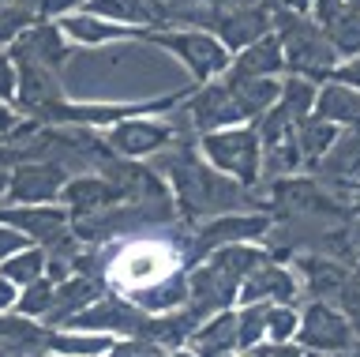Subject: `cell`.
Listing matches in <instances>:
<instances>
[{
    "label": "cell",
    "mask_w": 360,
    "mask_h": 357,
    "mask_svg": "<svg viewBox=\"0 0 360 357\" xmlns=\"http://www.w3.org/2000/svg\"><path fill=\"white\" fill-rule=\"evenodd\" d=\"M176 151H169L162 165L169 173V188H173V203L188 222H207L218 215H233L252 203V192L244 184H236L233 177L218 173L210 162H202L188 143H173Z\"/></svg>",
    "instance_id": "cell-1"
},
{
    "label": "cell",
    "mask_w": 360,
    "mask_h": 357,
    "mask_svg": "<svg viewBox=\"0 0 360 357\" xmlns=\"http://www.w3.org/2000/svg\"><path fill=\"white\" fill-rule=\"evenodd\" d=\"M274 23V35L281 42V53H285V72L289 75H304L311 83H326L338 68V53L326 38V30L308 15L285 12V8H274L270 15Z\"/></svg>",
    "instance_id": "cell-2"
},
{
    "label": "cell",
    "mask_w": 360,
    "mask_h": 357,
    "mask_svg": "<svg viewBox=\"0 0 360 357\" xmlns=\"http://www.w3.org/2000/svg\"><path fill=\"white\" fill-rule=\"evenodd\" d=\"M199 151L218 173L233 177V181L244 184V188L259 184V177H263V143H259L252 125L199 136Z\"/></svg>",
    "instance_id": "cell-3"
},
{
    "label": "cell",
    "mask_w": 360,
    "mask_h": 357,
    "mask_svg": "<svg viewBox=\"0 0 360 357\" xmlns=\"http://www.w3.org/2000/svg\"><path fill=\"white\" fill-rule=\"evenodd\" d=\"M143 42H150V46H162L169 49L173 57L184 64V68L202 83H214L218 75L229 72L233 64V53L221 46L214 35H207V30H195V27H184V30H146Z\"/></svg>",
    "instance_id": "cell-4"
},
{
    "label": "cell",
    "mask_w": 360,
    "mask_h": 357,
    "mask_svg": "<svg viewBox=\"0 0 360 357\" xmlns=\"http://www.w3.org/2000/svg\"><path fill=\"white\" fill-rule=\"evenodd\" d=\"M274 218L263 215V211H233V215H218V218H207L199 222V230L191 233V244H188V271L195 263H202L210 252L225 249V244H255L263 241Z\"/></svg>",
    "instance_id": "cell-5"
},
{
    "label": "cell",
    "mask_w": 360,
    "mask_h": 357,
    "mask_svg": "<svg viewBox=\"0 0 360 357\" xmlns=\"http://www.w3.org/2000/svg\"><path fill=\"white\" fill-rule=\"evenodd\" d=\"M297 346L311 353H345L360 342V334L353 331V323L342 316V308L326 305V301H308L300 308V327H297Z\"/></svg>",
    "instance_id": "cell-6"
},
{
    "label": "cell",
    "mask_w": 360,
    "mask_h": 357,
    "mask_svg": "<svg viewBox=\"0 0 360 357\" xmlns=\"http://www.w3.org/2000/svg\"><path fill=\"white\" fill-rule=\"evenodd\" d=\"M0 226L19 230L30 244H38V249H45V252L75 241L68 207H53V203H41V207H0Z\"/></svg>",
    "instance_id": "cell-7"
},
{
    "label": "cell",
    "mask_w": 360,
    "mask_h": 357,
    "mask_svg": "<svg viewBox=\"0 0 360 357\" xmlns=\"http://www.w3.org/2000/svg\"><path fill=\"white\" fill-rule=\"evenodd\" d=\"M72 181V173L53 158H30L19 162L11 170V184H8V199L15 207H41V203H60L64 184Z\"/></svg>",
    "instance_id": "cell-8"
},
{
    "label": "cell",
    "mask_w": 360,
    "mask_h": 357,
    "mask_svg": "<svg viewBox=\"0 0 360 357\" xmlns=\"http://www.w3.org/2000/svg\"><path fill=\"white\" fill-rule=\"evenodd\" d=\"M105 143L117 158L139 162L146 154H162L165 147L176 143V125L173 120H150V117H131L120 120L105 132Z\"/></svg>",
    "instance_id": "cell-9"
},
{
    "label": "cell",
    "mask_w": 360,
    "mask_h": 357,
    "mask_svg": "<svg viewBox=\"0 0 360 357\" xmlns=\"http://www.w3.org/2000/svg\"><path fill=\"white\" fill-rule=\"evenodd\" d=\"M191 132H199V136H210V132H221V128H240L244 125V113L240 106H236L233 91L225 83H202L195 94L184 102V113Z\"/></svg>",
    "instance_id": "cell-10"
},
{
    "label": "cell",
    "mask_w": 360,
    "mask_h": 357,
    "mask_svg": "<svg viewBox=\"0 0 360 357\" xmlns=\"http://www.w3.org/2000/svg\"><path fill=\"white\" fill-rule=\"evenodd\" d=\"M297 278H292L289 267H281L274 256H270L266 263H259L252 275L244 278L240 286V305H297Z\"/></svg>",
    "instance_id": "cell-11"
},
{
    "label": "cell",
    "mask_w": 360,
    "mask_h": 357,
    "mask_svg": "<svg viewBox=\"0 0 360 357\" xmlns=\"http://www.w3.org/2000/svg\"><path fill=\"white\" fill-rule=\"evenodd\" d=\"M8 57H27V61H38L41 68L49 72H60L68 57H72V49H68V38L60 23H49V19H38L27 35L11 42V53Z\"/></svg>",
    "instance_id": "cell-12"
},
{
    "label": "cell",
    "mask_w": 360,
    "mask_h": 357,
    "mask_svg": "<svg viewBox=\"0 0 360 357\" xmlns=\"http://www.w3.org/2000/svg\"><path fill=\"white\" fill-rule=\"evenodd\" d=\"M60 203L68 207L72 218H83V215H98V211H109V207H120L124 196L120 188L105 181L101 173H79L64 184L60 192Z\"/></svg>",
    "instance_id": "cell-13"
},
{
    "label": "cell",
    "mask_w": 360,
    "mask_h": 357,
    "mask_svg": "<svg viewBox=\"0 0 360 357\" xmlns=\"http://www.w3.org/2000/svg\"><path fill=\"white\" fill-rule=\"evenodd\" d=\"M86 15L135 30H150L169 23V0H86Z\"/></svg>",
    "instance_id": "cell-14"
},
{
    "label": "cell",
    "mask_w": 360,
    "mask_h": 357,
    "mask_svg": "<svg viewBox=\"0 0 360 357\" xmlns=\"http://www.w3.org/2000/svg\"><path fill=\"white\" fill-rule=\"evenodd\" d=\"M105 294V282L101 278H90V275H72V278H64V282H56V294H53V308H49V316H45L41 323L45 327H68L79 312L90 308L94 301Z\"/></svg>",
    "instance_id": "cell-15"
},
{
    "label": "cell",
    "mask_w": 360,
    "mask_h": 357,
    "mask_svg": "<svg viewBox=\"0 0 360 357\" xmlns=\"http://www.w3.org/2000/svg\"><path fill=\"white\" fill-rule=\"evenodd\" d=\"M278 72H285V53H281L278 35L270 30L266 38L252 42L240 53H233V64L225 75L229 80H278Z\"/></svg>",
    "instance_id": "cell-16"
},
{
    "label": "cell",
    "mask_w": 360,
    "mask_h": 357,
    "mask_svg": "<svg viewBox=\"0 0 360 357\" xmlns=\"http://www.w3.org/2000/svg\"><path fill=\"white\" fill-rule=\"evenodd\" d=\"M49 331L41 320L19 316L15 308L0 312V350L19 357H49Z\"/></svg>",
    "instance_id": "cell-17"
},
{
    "label": "cell",
    "mask_w": 360,
    "mask_h": 357,
    "mask_svg": "<svg viewBox=\"0 0 360 357\" xmlns=\"http://www.w3.org/2000/svg\"><path fill=\"white\" fill-rule=\"evenodd\" d=\"M60 30H64V38L79 42V46H105V42H124V38H143L146 35V30L120 27V23H109V19L86 15V12L64 15L60 19Z\"/></svg>",
    "instance_id": "cell-18"
},
{
    "label": "cell",
    "mask_w": 360,
    "mask_h": 357,
    "mask_svg": "<svg viewBox=\"0 0 360 357\" xmlns=\"http://www.w3.org/2000/svg\"><path fill=\"white\" fill-rule=\"evenodd\" d=\"M184 350H191L195 357H214V353H233L236 350V312L225 308L218 316L202 320L195 334L188 339Z\"/></svg>",
    "instance_id": "cell-19"
},
{
    "label": "cell",
    "mask_w": 360,
    "mask_h": 357,
    "mask_svg": "<svg viewBox=\"0 0 360 357\" xmlns=\"http://www.w3.org/2000/svg\"><path fill=\"white\" fill-rule=\"evenodd\" d=\"M315 117L330 120L338 128H356L360 125V91L326 80L319 87V98H315Z\"/></svg>",
    "instance_id": "cell-20"
},
{
    "label": "cell",
    "mask_w": 360,
    "mask_h": 357,
    "mask_svg": "<svg viewBox=\"0 0 360 357\" xmlns=\"http://www.w3.org/2000/svg\"><path fill=\"white\" fill-rule=\"evenodd\" d=\"M221 83L233 91L244 120H252V125L266 113V109L278 106V94H281V83L278 80H229V75H221Z\"/></svg>",
    "instance_id": "cell-21"
},
{
    "label": "cell",
    "mask_w": 360,
    "mask_h": 357,
    "mask_svg": "<svg viewBox=\"0 0 360 357\" xmlns=\"http://www.w3.org/2000/svg\"><path fill=\"white\" fill-rule=\"evenodd\" d=\"M112 334L98 331H75V327H56L49 331V353L53 357H105L112 350Z\"/></svg>",
    "instance_id": "cell-22"
},
{
    "label": "cell",
    "mask_w": 360,
    "mask_h": 357,
    "mask_svg": "<svg viewBox=\"0 0 360 357\" xmlns=\"http://www.w3.org/2000/svg\"><path fill=\"white\" fill-rule=\"evenodd\" d=\"M297 147H300V154H304V165H319L323 158H326V151L338 143V136H342V128L338 125H330V120H323V117H304L300 125H297Z\"/></svg>",
    "instance_id": "cell-23"
},
{
    "label": "cell",
    "mask_w": 360,
    "mask_h": 357,
    "mask_svg": "<svg viewBox=\"0 0 360 357\" xmlns=\"http://www.w3.org/2000/svg\"><path fill=\"white\" fill-rule=\"evenodd\" d=\"M323 177H342V181H349V177H360V125L356 128H342V136H338V143L330 151H326V158L315 165Z\"/></svg>",
    "instance_id": "cell-24"
},
{
    "label": "cell",
    "mask_w": 360,
    "mask_h": 357,
    "mask_svg": "<svg viewBox=\"0 0 360 357\" xmlns=\"http://www.w3.org/2000/svg\"><path fill=\"white\" fill-rule=\"evenodd\" d=\"M315 98H319V83L304 80V75H289V80H281L278 106L292 117V125H300L304 117L315 113Z\"/></svg>",
    "instance_id": "cell-25"
},
{
    "label": "cell",
    "mask_w": 360,
    "mask_h": 357,
    "mask_svg": "<svg viewBox=\"0 0 360 357\" xmlns=\"http://www.w3.org/2000/svg\"><path fill=\"white\" fill-rule=\"evenodd\" d=\"M0 275L8 278L11 286H30L38 282V278H45V249H38V244H27L22 252L8 256L4 263H0Z\"/></svg>",
    "instance_id": "cell-26"
},
{
    "label": "cell",
    "mask_w": 360,
    "mask_h": 357,
    "mask_svg": "<svg viewBox=\"0 0 360 357\" xmlns=\"http://www.w3.org/2000/svg\"><path fill=\"white\" fill-rule=\"evenodd\" d=\"M300 165H304V154L297 147V136H285V139L263 147V177H270V181H285Z\"/></svg>",
    "instance_id": "cell-27"
},
{
    "label": "cell",
    "mask_w": 360,
    "mask_h": 357,
    "mask_svg": "<svg viewBox=\"0 0 360 357\" xmlns=\"http://www.w3.org/2000/svg\"><path fill=\"white\" fill-rule=\"evenodd\" d=\"M300 267H304V278H308V286H311V294L315 297H338V289L345 286V271L338 267L334 260H319V256H308V260H300Z\"/></svg>",
    "instance_id": "cell-28"
},
{
    "label": "cell",
    "mask_w": 360,
    "mask_h": 357,
    "mask_svg": "<svg viewBox=\"0 0 360 357\" xmlns=\"http://www.w3.org/2000/svg\"><path fill=\"white\" fill-rule=\"evenodd\" d=\"M38 23V0H11L0 4V46H11L15 38H22L27 30Z\"/></svg>",
    "instance_id": "cell-29"
},
{
    "label": "cell",
    "mask_w": 360,
    "mask_h": 357,
    "mask_svg": "<svg viewBox=\"0 0 360 357\" xmlns=\"http://www.w3.org/2000/svg\"><path fill=\"white\" fill-rule=\"evenodd\" d=\"M266 342V305H240L236 308V350L252 353Z\"/></svg>",
    "instance_id": "cell-30"
},
{
    "label": "cell",
    "mask_w": 360,
    "mask_h": 357,
    "mask_svg": "<svg viewBox=\"0 0 360 357\" xmlns=\"http://www.w3.org/2000/svg\"><path fill=\"white\" fill-rule=\"evenodd\" d=\"M53 294H56V282L38 278V282H30V286L19 289L15 312H19V316H30V320H45V316H49V308H53Z\"/></svg>",
    "instance_id": "cell-31"
},
{
    "label": "cell",
    "mask_w": 360,
    "mask_h": 357,
    "mask_svg": "<svg viewBox=\"0 0 360 357\" xmlns=\"http://www.w3.org/2000/svg\"><path fill=\"white\" fill-rule=\"evenodd\" d=\"M300 327V312L292 305H266V342H292Z\"/></svg>",
    "instance_id": "cell-32"
},
{
    "label": "cell",
    "mask_w": 360,
    "mask_h": 357,
    "mask_svg": "<svg viewBox=\"0 0 360 357\" xmlns=\"http://www.w3.org/2000/svg\"><path fill=\"white\" fill-rule=\"evenodd\" d=\"M326 38L338 57H360V15H349V19H338V23L323 27Z\"/></svg>",
    "instance_id": "cell-33"
},
{
    "label": "cell",
    "mask_w": 360,
    "mask_h": 357,
    "mask_svg": "<svg viewBox=\"0 0 360 357\" xmlns=\"http://www.w3.org/2000/svg\"><path fill=\"white\" fill-rule=\"evenodd\" d=\"M349 15H360V0H315V8H311V19L319 27H330Z\"/></svg>",
    "instance_id": "cell-34"
},
{
    "label": "cell",
    "mask_w": 360,
    "mask_h": 357,
    "mask_svg": "<svg viewBox=\"0 0 360 357\" xmlns=\"http://www.w3.org/2000/svg\"><path fill=\"white\" fill-rule=\"evenodd\" d=\"M105 357H173V350H165L162 342L150 339H117Z\"/></svg>",
    "instance_id": "cell-35"
},
{
    "label": "cell",
    "mask_w": 360,
    "mask_h": 357,
    "mask_svg": "<svg viewBox=\"0 0 360 357\" xmlns=\"http://www.w3.org/2000/svg\"><path fill=\"white\" fill-rule=\"evenodd\" d=\"M338 305H342V316L353 323V331L360 334V275L345 278V286L338 289Z\"/></svg>",
    "instance_id": "cell-36"
},
{
    "label": "cell",
    "mask_w": 360,
    "mask_h": 357,
    "mask_svg": "<svg viewBox=\"0 0 360 357\" xmlns=\"http://www.w3.org/2000/svg\"><path fill=\"white\" fill-rule=\"evenodd\" d=\"M248 357H323V353H311V350H304V346H297V342H281V346L263 342V346H255Z\"/></svg>",
    "instance_id": "cell-37"
},
{
    "label": "cell",
    "mask_w": 360,
    "mask_h": 357,
    "mask_svg": "<svg viewBox=\"0 0 360 357\" xmlns=\"http://www.w3.org/2000/svg\"><path fill=\"white\" fill-rule=\"evenodd\" d=\"M75 8H86V0H38V19H56L72 15Z\"/></svg>",
    "instance_id": "cell-38"
},
{
    "label": "cell",
    "mask_w": 360,
    "mask_h": 357,
    "mask_svg": "<svg viewBox=\"0 0 360 357\" xmlns=\"http://www.w3.org/2000/svg\"><path fill=\"white\" fill-rule=\"evenodd\" d=\"M207 8H218V12H255V8H278L274 0H199Z\"/></svg>",
    "instance_id": "cell-39"
},
{
    "label": "cell",
    "mask_w": 360,
    "mask_h": 357,
    "mask_svg": "<svg viewBox=\"0 0 360 357\" xmlns=\"http://www.w3.org/2000/svg\"><path fill=\"white\" fill-rule=\"evenodd\" d=\"M0 102H15V64L8 53H0Z\"/></svg>",
    "instance_id": "cell-40"
},
{
    "label": "cell",
    "mask_w": 360,
    "mask_h": 357,
    "mask_svg": "<svg viewBox=\"0 0 360 357\" xmlns=\"http://www.w3.org/2000/svg\"><path fill=\"white\" fill-rule=\"evenodd\" d=\"M27 237H22L19 230H11V226H0V263L8 260V256H15V252H22L27 249Z\"/></svg>",
    "instance_id": "cell-41"
},
{
    "label": "cell",
    "mask_w": 360,
    "mask_h": 357,
    "mask_svg": "<svg viewBox=\"0 0 360 357\" xmlns=\"http://www.w3.org/2000/svg\"><path fill=\"white\" fill-rule=\"evenodd\" d=\"M330 80H334V83H345V87H353V91H360V57L345 61V64H338Z\"/></svg>",
    "instance_id": "cell-42"
},
{
    "label": "cell",
    "mask_w": 360,
    "mask_h": 357,
    "mask_svg": "<svg viewBox=\"0 0 360 357\" xmlns=\"http://www.w3.org/2000/svg\"><path fill=\"white\" fill-rule=\"evenodd\" d=\"M19 128V117H15V109H11V102H0V139L11 136V132Z\"/></svg>",
    "instance_id": "cell-43"
},
{
    "label": "cell",
    "mask_w": 360,
    "mask_h": 357,
    "mask_svg": "<svg viewBox=\"0 0 360 357\" xmlns=\"http://www.w3.org/2000/svg\"><path fill=\"white\" fill-rule=\"evenodd\" d=\"M19 301V286H11L4 275H0V312H11Z\"/></svg>",
    "instance_id": "cell-44"
},
{
    "label": "cell",
    "mask_w": 360,
    "mask_h": 357,
    "mask_svg": "<svg viewBox=\"0 0 360 357\" xmlns=\"http://www.w3.org/2000/svg\"><path fill=\"white\" fill-rule=\"evenodd\" d=\"M278 8H285V12H297V15H308L315 8V0H274Z\"/></svg>",
    "instance_id": "cell-45"
},
{
    "label": "cell",
    "mask_w": 360,
    "mask_h": 357,
    "mask_svg": "<svg viewBox=\"0 0 360 357\" xmlns=\"http://www.w3.org/2000/svg\"><path fill=\"white\" fill-rule=\"evenodd\" d=\"M8 184H11V170L0 162V196H8Z\"/></svg>",
    "instance_id": "cell-46"
},
{
    "label": "cell",
    "mask_w": 360,
    "mask_h": 357,
    "mask_svg": "<svg viewBox=\"0 0 360 357\" xmlns=\"http://www.w3.org/2000/svg\"><path fill=\"white\" fill-rule=\"evenodd\" d=\"M334 357H360V342L353 346V350H345V353H334Z\"/></svg>",
    "instance_id": "cell-47"
},
{
    "label": "cell",
    "mask_w": 360,
    "mask_h": 357,
    "mask_svg": "<svg viewBox=\"0 0 360 357\" xmlns=\"http://www.w3.org/2000/svg\"><path fill=\"white\" fill-rule=\"evenodd\" d=\"M173 357H195V353L191 350H173Z\"/></svg>",
    "instance_id": "cell-48"
},
{
    "label": "cell",
    "mask_w": 360,
    "mask_h": 357,
    "mask_svg": "<svg viewBox=\"0 0 360 357\" xmlns=\"http://www.w3.org/2000/svg\"><path fill=\"white\" fill-rule=\"evenodd\" d=\"M214 357H240V353H236V350H233V353H214ZM244 357H248V353H244Z\"/></svg>",
    "instance_id": "cell-49"
},
{
    "label": "cell",
    "mask_w": 360,
    "mask_h": 357,
    "mask_svg": "<svg viewBox=\"0 0 360 357\" xmlns=\"http://www.w3.org/2000/svg\"><path fill=\"white\" fill-rule=\"evenodd\" d=\"M0 357H19V353H8V350H0Z\"/></svg>",
    "instance_id": "cell-50"
},
{
    "label": "cell",
    "mask_w": 360,
    "mask_h": 357,
    "mask_svg": "<svg viewBox=\"0 0 360 357\" xmlns=\"http://www.w3.org/2000/svg\"><path fill=\"white\" fill-rule=\"evenodd\" d=\"M356 196H360V184H356Z\"/></svg>",
    "instance_id": "cell-51"
},
{
    "label": "cell",
    "mask_w": 360,
    "mask_h": 357,
    "mask_svg": "<svg viewBox=\"0 0 360 357\" xmlns=\"http://www.w3.org/2000/svg\"><path fill=\"white\" fill-rule=\"evenodd\" d=\"M49 357H53V353H49Z\"/></svg>",
    "instance_id": "cell-52"
}]
</instances>
